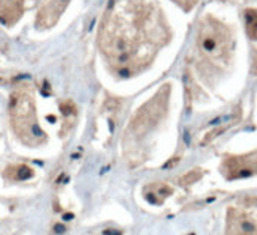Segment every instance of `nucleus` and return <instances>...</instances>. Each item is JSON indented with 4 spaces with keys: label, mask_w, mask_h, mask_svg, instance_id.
Returning a JSON list of instances; mask_svg holds the SVG:
<instances>
[{
    "label": "nucleus",
    "mask_w": 257,
    "mask_h": 235,
    "mask_svg": "<svg viewBox=\"0 0 257 235\" xmlns=\"http://www.w3.org/2000/svg\"><path fill=\"white\" fill-rule=\"evenodd\" d=\"M197 48L203 63H208L211 69H221L230 62L233 50V38L229 27L208 15L199 29Z\"/></svg>",
    "instance_id": "f03ea898"
},
{
    "label": "nucleus",
    "mask_w": 257,
    "mask_h": 235,
    "mask_svg": "<svg viewBox=\"0 0 257 235\" xmlns=\"http://www.w3.org/2000/svg\"><path fill=\"white\" fill-rule=\"evenodd\" d=\"M179 6H182L184 9H187V11H190L199 0H175Z\"/></svg>",
    "instance_id": "0eeeda50"
},
{
    "label": "nucleus",
    "mask_w": 257,
    "mask_h": 235,
    "mask_svg": "<svg viewBox=\"0 0 257 235\" xmlns=\"http://www.w3.org/2000/svg\"><path fill=\"white\" fill-rule=\"evenodd\" d=\"M33 175V172H32V169H29L27 166H21L20 169H18V180H27V178H30Z\"/></svg>",
    "instance_id": "423d86ee"
},
{
    "label": "nucleus",
    "mask_w": 257,
    "mask_h": 235,
    "mask_svg": "<svg viewBox=\"0 0 257 235\" xmlns=\"http://www.w3.org/2000/svg\"><path fill=\"white\" fill-rule=\"evenodd\" d=\"M229 235H257V213L244 210H230Z\"/></svg>",
    "instance_id": "7ed1b4c3"
},
{
    "label": "nucleus",
    "mask_w": 257,
    "mask_h": 235,
    "mask_svg": "<svg viewBox=\"0 0 257 235\" xmlns=\"http://www.w3.org/2000/svg\"><path fill=\"white\" fill-rule=\"evenodd\" d=\"M65 231V226L62 225H56V232H63Z\"/></svg>",
    "instance_id": "6e6552de"
},
{
    "label": "nucleus",
    "mask_w": 257,
    "mask_h": 235,
    "mask_svg": "<svg viewBox=\"0 0 257 235\" xmlns=\"http://www.w3.org/2000/svg\"><path fill=\"white\" fill-rule=\"evenodd\" d=\"M163 11L154 0H122L108 14L102 44L122 75L148 65L169 41Z\"/></svg>",
    "instance_id": "f257e3e1"
},
{
    "label": "nucleus",
    "mask_w": 257,
    "mask_h": 235,
    "mask_svg": "<svg viewBox=\"0 0 257 235\" xmlns=\"http://www.w3.org/2000/svg\"><path fill=\"white\" fill-rule=\"evenodd\" d=\"M245 27H247L248 36L257 41V9L245 11Z\"/></svg>",
    "instance_id": "39448f33"
},
{
    "label": "nucleus",
    "mask_w": 257,
    "mask_h": 235,
    "mask_svg": "<svg viewBox=\"0 0 257 235\" xmlns=\"http://www.w3.org/2000/svg\"><path fill=\"white\" fill-rule=\"evenodd\" d=\"M149 193H146V199L152 204H161L167 196L173 193V190L166 184H154L148 189Z\"/></svg>",
    "instance_id": "20e7f679"
}]
</instances>
